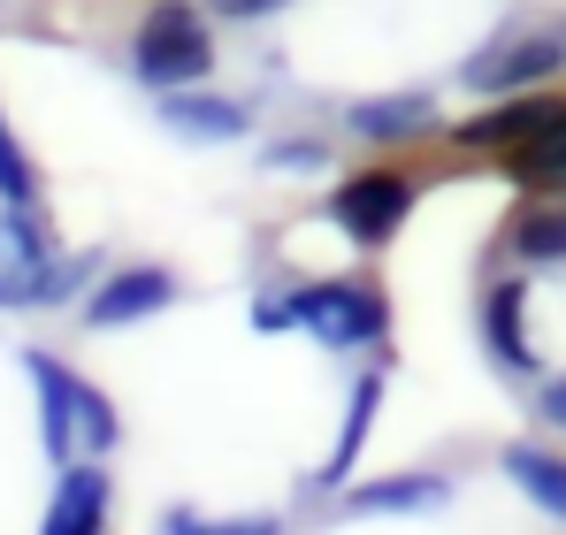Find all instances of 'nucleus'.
<instances>
[{
	"label": "nucleus",
	"instance_id": "8",
	"mask_svg": "<svg viewBox=\"0 0 566 535\" xmlns=\"http://www.w3.org/2000/svg\"><path fill=\"white\" fill-rule=\"evenodd\" d=\"M154 115L177 130V138H191V146H238L245 130H253V107L245 99H230V92H207V85H177L154 99Z\"/></svg>",
	"mask_w": 566,
	"mask_h": 535
},
{
	"label": "nucleus",
	"instance_id": "2",
	"mask_svg": "<svg viewBox=\"0 0 566 535\" xmlns=\"http://www.w3.org/2000/svg\"><path fill=\"white\" fill-rule=\"evenodd\" d=\"M130 77L154 92H177V85H207L214 77V15L207 0H154L130 31Z\"/></svg>",
	"mask_w": 566,
	"mask_h": 535
},
{
	"label": "nucleus",
	"instance_id": "11",
	"mask_svg": "<svg viewBox=\"0 0 566 535\" xmlns=\"http://www.w3.org/2000/svg\"><path fill=\"white\" fill-rule=\"evenodd\" d=\"M345 130L368 146H413V138L444 130V107H437V92H376V99L345 107Z\"/></svg>",
	"mask_w": 566,
	"mask_h": 535
},
{
	"label": "nucleus",
	"instance_id": "18",
	"mask_svg": "<svg viewBox=\"0 0 566 535\" xmlns=\"http://www.w3.org/2000/svg\"><path fill=\"white\" fill-rule=\"evenodd\" d=\"M513 177L528 191H566V130L544 138V146H528V154H513Z\"/></svg>",
	"mask_w": 566,
	"mask_h": 535
},
{
	"label": "nucleus",
	"instance_id": "1",
	"mask_svg": "<svg viewBox=\"0 0 566 535\" xmlns=\"http://www.w3.org/2000/svg\"><path fill=\"white\" fill-rule=\"evenodd\" d=\"M23 375H31V390H39V444L54 466H70V459H99V451L123 444V421H115V398L85 382L77 367H62L54 353H23Z\"/></svg>",
	"mask_w": 566,
	"mask_h": 535
},
{
	"label": "nucleus",
	"instance_id": "10",
	"mask_svg": "<svg viewBox=\"0 0 566 535\" xmlns=\"http://www.w3.org/2000/svg\"><path fill=\"white\" fill-rule=\"evenodd\" d=\"M482 353L497 359L505 375H536L544 367L536 337H528V283L521 275H497L482 291Z\"/></svg>",
	"mask_w": 566,
	"mask_h": 535
},
{
	"label": "nucleus",
	"instance_id": "7",
	"mask_svg": "<svg viewBox=\"0 0 566 535\" xmlns=\"http://www.w3.org/2000/svg\"><path fill=\"white\" fill-rule=\"evenodd\" d=\"M169 306H177V268H161V261L107 268L85 291V329H130V322H154Z\"/></svg>",
	"mask_w": 566,
	"mask_h": 535
},
{
	"label": "nucleus",
	"instance_id": "9",
	"mask_svg": "<svg viewBox=\"0 0 566 535\" xmlns=\"http://www.w3.org/2000/svg\"><path fill=\"white\" fill-rule=\"evenodd\" d=\"M93 283V261H62V253H23L0 238V306H62L70 291Z\"/></svg>",
	"mask_w": 566,
	"mask_h": 535
},
{
	"label": "nucleus",
	"instance_id": "17",
	"mask_svg": "<svg viewBox=\"0 0 566 535\" xmlns=\"http://www.w3.org/2000/svg\"><path fill=\"white\" fill-rule=\"evenodd\" d=\"M31 199H39V161L0 115V207H31Z\"/></svg>",
	"mask_w": 566,
	"mask_h": 535
},
{
	"label": "nucleus",
	"instance_id": "19",
	"mask_svg": "<svg viewBox=\"0 0 566 535\" xmlns=\"http://www.w3.org/2000/svg\"><path fill=\"white\" fill-rule=\"evenodd\" d=\"M261 169H269V177H322V169H329V146H322V138H276V146L261 154Z\"/></svg>",
	"mask_w": 566,
	"mask_h": 535
},
{
	"label": "nucleus",
	"instance_id": "4",
	"mask_svg": "<svg viewBox=\"0 0 566 535\" xmlns=\"http://www.w3.org/2000/svg\"><path fill=\"white\" fill-rule=\"evenodd\" d=\"M566 77V31L559 23H536V31H513V39H490L460 62V85L474 99H497V92H528V85H559Z\"/></svg>",
	"mask_w": 566,
	"mask_h": 535
},
{
	"label": "nucleus",
	"instance_id": "12",
	"mask_svg": "<svg viewBox=\"0 0 566 535\" xmlns=\"http://www.w3.org/2000/svg\"><path fill=\"white\" fill-rule=\"evenodd\" d=\"M115 505V482L99 459H70L54 466V497H46V535H99Z\"/></svg>",
	"mask_w": 566,
	"mask_h": 535
},
{
	"label": "nucleus",
	"instance_id": "5",
	"mask_svg": "<svg viewBox=\"0 0 566 535\" xmlns=\"http://www.w3.org/2000/svg\"><path fill=\"white\" fill-rule=\"evenodd\" d=\"M413 207H421V183L398 177V169H360V177H345L329 191V230H345L360 253H382L406 222H413Z\"/></svg>",
	"mask_w": 566,
	"mask_h": 535
},
{
	"label": "nucleus",
	"instance_id": "16",
	"mask_svg": "<svg viewBox=\"0 0 566 535\" xmlns=\"http://www.w3.org/2000/svg\"><path fill=\"white\" fill-rule=\"evenodd\" d=\"M376 413H382V367L353 382V398H345V437H337V451H329L322 482H353V459H360V444H368V421H376Z\"/></svg>",
	"mask_w": 566,
	"mask_h": 535
},
{
	"label": "nucleus",
	"instance_id": "15",
	"mask_svg": "<svg viewBox=\"0 0 566 535\" xmlns=\"http://www.w3.org/2000/svg\"><path fill=\"white\" fill-rule=\"evenodd\" d=\"M505 253H513V261H528V268H559L566 261V191H536V199L513 214Z\"/></svg>",
	"mask_w": 566,
	"mask_h": 535
},
{
	"label": "nucleus",
	"instance_id": "14",
	"mask_svg": "<svg viewBox=\"0 0 566 535\" xmlns=\"http://www.w3.org/2000/svg\"><path fill=\"white\" fill-rule=\"evenodd\" d=\"M497 466H505V482H513L536 513L566 521V451L559 444H505V451H497Z\"/></svg>",
	"mask_w": 566,
	"mask_h": 535
},
{
	"label": "nucleus",
	"instance_id": "6",
	"mask_svg": "<svg viewBox=\"0 0 566 535\" xmlns=\"http://www.w3.org/2000/svg\"><path fill=\"white\" fill-rule=\"evenodd\" d=\"M566 130V92L559 85H528V92H497L490 107H474L468 123H460V146L474 154H528V146H544V138H559Z\"/></svg>",
	"mask_w": 566,
	"mask_h": 535
},
{
	"label": "nucleus",
	"instance_id": "20",
	"mask_svg": "<svg viewBox=\"0 0 566 535\" xmlns=\"http://www.w3.org/2000/svg\"><path fill=\"white\" fill-rule=\"evenodd\" d=\"M291 0H207V15H222V23H261V15H283Z\"/></svg>",
	"mask_w": 566,
	"mask_h": 535
},
{
	"label": "nucleus",
	"instance_id": "13",
	"mask_svg": "<svg viewBox=\"0 0 566 535\" xmlns=\"http://www.w3.org/2000/svg\"><path fill=\"white\" fill-rule=\"evenodd\" d=\"M452 482L444 474H376V482H345L337 513H444Z\"/></svg>",
	"mask_w": 566,
	"mask_h": 535
},
{
	"label": "nucleus",
	"instance_id": "3",
	"mask_svg": "<svg viewBox=\"0 0 566 535\" xmlns=\"http://www.w3.org/2000/svg\"><path fill=\"white\" fill-rule=\"evenodd\" d=\"M291 314H298V329L322 345V353H368L390 337V298L368 291V283H298L291 291Z\"/></svg>",
	"mask_w": 566,
	"mask_h": 535
},
{
	"label": "nucleus",
	"instance_id": "21",
	"mask_svg": "<svg viewBox=\"0 0 566 535\" xmlns=\"http://www.w3.org/2000/svg\"><path fill=\"white\" fill-rule=\"evenodd\" d=\"M536 413H544V421H552V429L566 437V375H544V390H536Z\"/></svg>",
	"mask_w": 566,
	"mask_h": 535
}]
</instances>
